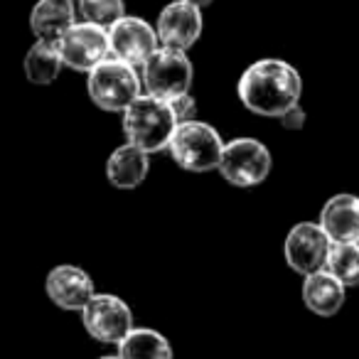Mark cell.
I'll list each match as a JSON object with an SVG mask.
<instances>
[{
	"instance_id": "obj_8",
	"label": "cell",
	"mask_w": 359,
	"mask_h": 359,
	"mask_svg": "<svg viewBox=\"0 0 359 359\" xmlns=\"http://www.w3.org/2000/svg\"><path fill=\"white\" fill-rule=\"evenodd\" d=\"M330 249H332V239L320 226V222H298L295 226H290L285 236L283 256L285 264L305 278L327 266Z\"/></svg>"
},
{
	"instance_id": "obj_24",
	"label": "cell",
	"mask_w": 359,
	"mask_h": 359,
	"mask_svg": "<svg viewBox=\"0 0 359 359\" xmlns=\"http://www.w3.org/2000/svg\"><path fill=\"white\" fill-rule=\"evenodd\" d=\"M99 359H121L118 354H104V357H99Z\"/></svg>"
},
{
	"instance_id": "obj_16",
	"label": "cell",
	"mask_w": 359,
	"mask_h": 359,
	"mask_svg": "<svg viewBox=\"0 0 359 359\" xmlns=\"http://www.w3.org/2000/svg\"><path fill=\"white\" fill-rule=\"evenodd\" d=\"M344 288L347 285L342 280H337L327 269H323L313 276H305L303 303L318 318H334L344 305Z\"/></svg>"
},
{
	"instance_id": "obj_10",
	"label": "cell",
	"mask_w": 359,
	"mask_h": 359,
	"mask_svg": "<svg viewBox=\"0 0 359 359\" xmlns=\"http://www.w3.org/2000/svg\"><path fill=\"white\" fill-rule=\"evenodd\" d=\"M109 40H111V57L128 62L135 69H138V67L143 69L145 62L160 50L158 30H155L148 20L133 18V15L121 18L109 30Z\"/></svg>"
},
{
	"instance_id": "obj_11",
	"label": "cell",
	"mask_w": 359,
	"mask_h": 359,
	"mask_svg": "<svg viewBox=\"0 0 359 359\" xmlns=\"http://www.w3.org/2000/svg\"><path fill=\"white\" fill-rule=\"evenodd\" d=\"M158 37L163 47L187 52L202 37V8L190 0H172L158 15Z\"/></svg>"
},
{
	"instance_id": "obj_6",
	"label": "cell",
	"mask_w": 359,
	"mask_h": 359,
	"mask_svg": "<svg viewBox=\"0 0 359 359\" xmlns=\"http://www.w3.org/2000/svg\"><path fill=\"white\" fill-rule=\"evenodd\" d=\"M271 150L256 138H234L226 143L219 175L231 187H256L271 175Z\"/></svg>"
},
{
	"instance_id": "obj_9",
	"label": "cell",
	"mask_w": 359,
	"mask_h": 359,
	"mask_svg": "<svg viewBox=\"0 0 359 359\" xmlns=\"http://www.w3.org/2000/svg\"><path fill=\"white\" fill-rule=\"evenodd\" d=\"M62 62L74 72L91 74L101 62L111 57V40L109 30L91 22H76L60 42Z\"/></svg>"
},
{
	"instance_id": "obj_4",
	"label": "cell",
	"mask_w": 359,
	"mask_h": 359,
	"mask_svg": "<svg viewBox=\"0 0 359 359\" xmlns=\"http://www.w3.org/2000/svg\"><path fill=\"white\" fill-rule=\"evenodd\" d=\"M226 143L219 130L205 121L180 123L170 140V155L187 172H210L222 163Z\"/></svg>"
},
{
	"instance_id": "obj_17",
	"label": "cell",
	"mask_w": 359,
	"mask_h": 359,
	"mask_svg": "<svg viewBox=\"0 0 359 359\" xmlns=\"http://www.w3.org/2000/svg\"><path fill=\"white\" fill-rule=\"evenodd\" d=\"M62 67H65V62H62L60 45H55V42L37 40L25 55V76L35 86L55 84Z\"/></svg>"
},
{
	"instance_id": "obj_1",
	"label": "cell",
	"mask_w": 359,
	"mask_h": 359,
	"mask_svg": "<svg viewBox=\"0 0 359 359\" xmlns=\"http://www.w3.org/2000/svg\"><path fill=\"white\" fill-rule=\"evenodd\" d=\"M236 94L251 114L280 118L285 111L300 104L303 79L300 72L285 60L264 57L244 69L236 81Z\"/></svg>"
},
{
	"instance_id": "obj_13",
	"label": "cell",
	"mask_w": 359,
	"mask_h": 359,
	"mask_svg": "<svg viewBox=\"0 0 359 359\" xmlns=\"http://www.w3.org/2000/svg\"><path fill=\"white\" fill-rule=\"evenodd\" d=\"M76 25L74 0H37L30 13V30L37 40L60 45L62 37Z\"/></svg>"
},
{
	"instance_id": "obj_20",
	"label": "cell",
	"mask_w": 359,
	"mask_h": 359,
	"mask_svg": "<svg viewBox=\"0 0 359 359\" xmlns=\"http://www.w3.org/2000/svg\"><path fill=\"white\" fill-rule=\"evenodd\" d=\"M76 8H79L81 20L106 27V30H111L121 18H126L123 0H76Z\"/></svg>"
},
{
	"instance_id": "obj_23",
	"label": "cell",
	"mask_w": 359,
	"mask_h": 359,
	"mask_svg": "<svg viewBox=\"0 0 359 359\" xmlns=\"http://www.w3.org/2000/svg\"><path fill=\"white\" fill-rule=\"evenodd\" d=\"M190 3H195V6H200V8H207V6H212L215 0H190Z\"/></svg>"
},
{
	"instance_id": "obj_21",
	"label": "cell",
	"mask_w": 359,
	"mask_h": 359,
	"mask_svg": "<svg viewBox=\"0 0 359 359\" xmlns=\"http://www.w3.org/2000/svg\"><path fill=\"white\" fill-rule=\"evenodd\" d=\"M170 109H172L177 123H190V121H197V101L192 99L190 94H182L177 99L170 101Z\"/></svg>"
},
{
	"instance_id": "obj_15",
	"label": "cell",
	"mask_w": 359,
	"mask_h": 359,
	"mask_svg": "<svg viewBox=\"0 0 359 359\" xmlns=\"http://www.w3.org/2000/svg\"><path fill=\"white\" fill-rule=\"evenodd\" d=\"M150 160L148 153L135 145H118L106 160V180L116 190H135L148 177Z\"/></svg>"
},
{
	"instance_id": "obj_18",
	"label": "cell",
	"mask_w": 359,
	"mask_h": 359,
	"mask_svg": "<svg viewBox=\"0 0 359 359\" xmlns=\"http://www.w3.org/2000/svg\"><path fill=\"white\" fill-rule=\"evenodd\" d=\"M121 359H172L168 337L153 327H133L118 344Z\"/></svg>"
},
{
	"instance_id": "obj_2",
	"label": "cell",
	"mask_w": 359,
	"mask_h": 359,
	"mask_svg": "<svg viewBox=\"0 0 359 359\" xmlns=\"http://www.w3.org/2000/svg\"><path fill=\"white\" fill-rule=\"evenodd\" d=\"M170 101H163L158 96L140 94L128 111L123 114V135L130 145L145 150V153H163L170 150L175 130H177Z\"/></svg>"
},
{
	"instance_id": "obj_14",
	"label": "cell",
	"mask_w": 359,
	"mask_h": 359,
	"mask_svg": "<svg viewBox=\"0 0 359 359\" xmlns=\"http://www.w3.org/2000/svg\"><path fill=\"white\" fill-rule=\"evenodd\" d=\"M320 226L334 244L359 241V197L349 192L332 195L320 212Z\"/></svg>"
},
{
	"instance_id": "obj_7",
	"label": "cell",
	"mask_w": 359,
	"mask_h": 359,
	"mask_svg": "<svg viewBox=\"0 0 359 359\" xmlns=\"http://www.w3.org/2000/svg\"><path fill=\"white\" fill-rule=\"evenodd\" d=\"M81 325L96 342L121 344L133 330V310L118 295L96 293L81 310Z\"/></svg>"
},
{
	"instance_id": "obj_5",
	"label": "cell",
	"mask_w": 359,
	"mask_h": 359,
	"mask_svg": "<svg viewBox=\"0 0 359 359\" xmlns=\"http://www.w3.org/2000/svg\"><path fill=\"white\" fill-rule=\"evenodd\" d=\"M143 86L145 94L158 96L163 101H172L182 94H190L195 67H192L187 52L160 47L143 67Z\"/></svg>"
},
{
	"instance_id": "obj_3",
	"label": "cell",
	"mask_w": 359,
	"mask_h": 359,
	"mask_svg": "<svg viewBox=\"0 0 359 359\" xmlns=\"http://www.w3.org/2000/svg\"><path fill=\"white\" fill-rule=\"evenodd\" d=\"M89 99L109 114H126L128 106L143 94V76L133 65L109 57L86 79Z\"/></svg>"
},
{
	"instance_id": "obj_12",
	"label": "cell",
	"mask_w": 359,
	"mask_h": 359,
	"mask_svg": "<svg viewBox=\"0 0 359 359\" xmlns=\"http://www.w3.org/2000/svg\"><path fill=\"white\" fill-rule=\"evenodd\" d=\"M45 288H47V298L60 310H69V313H76V310L81 313L89 305V300L96 295L91 276L84 269L72 264L55 266L47 273Z\"/></svg>"
},
{
	"instance_id": "obj_22",
	"label": "cell",
	"mask_w": 359,
	"mask_h": 359,
	"mask_svg": "<svg viewBox=\"0 0 359 359\" xmlns=\"http://www.w3.org/2000/svg\"><path fill=\"white\" fill-rule=\"evenodd\" d=\"M280 126H283L285 130H300L305 126V111H303V106H293L290 111H285L283 116H280Z\"/></svg>"
},
{
	"instance_id": "obj_19",
	"label": "cell",
	"mask_w": 359,
	"mask_h": 359,
	"mask_svg": "<svg viewBox=\"0 0 359 359\" xmlns=\"http://www.w3.org/2000/svg\"><path fill=\"white\" fill-rule=\"evenodd\" d=\"M325 269L347 288L359 285V241H339V244L332 241Z\"/></svg>"
}]
</instances>
